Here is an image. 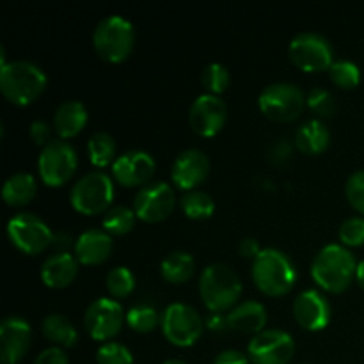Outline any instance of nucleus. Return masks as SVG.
<instances>
[{
	"instance_id": "obj_21",
	"label": "nucleus",
	"mask_w": 364,
	"mask_h": 364,
	"mask_svg": "<svg viewBox=\"0 0 364 364\" xmlns=\"http://www.w3.org/2000/svg\"><path fill=\"white\" fill-rule=\"evenodd\" d=\"M78 274V259L71 252H53L43 262L41 279L50 288H64Z\"/></svg>"
},
{
	"instance_id": "obj_25",
	"label": "nucleus",
	"mask_w": 364,
	"mask_h": 364,
	"mask_svg": "<svg viewBox=\"0 0 364 364\" xmlns=\"http://www.w3.org/2000/svg\"><path fill=\"white\" fill-rule=\"evenodd\" d=\"M36 192H38V181L31 173L25 171H18V173L11 174L2 187V198L7 205L11 206H21L27 205L34 199Z\"/></svg>"
},
{
	"instance_id": "obj_19",
	"label": "nucleus",
	"mask_w": 364,
	"mask_h": 364,
	"mask_svg": "<svg viewBox=\"0 0 364 364\" xmlns=\"http://www.w3.org/2000/svg\"><path fill=\"white\" fill-rule=\"evenodd\" d=\"M294 316L308 331H322L331 322V304L318 290H304L295 297Z\"/></svg>"
},
{
	"instance_id": "obj_24",
	"label": "nucleus",
	"mask_w": 364,
	"mask_h": 364,
	"mask_svg": "<svg viewBox=\"0 0 364 364\" xmlns=\"http://www.w3.org/2000/svg\"><path fill=\"white\" fill-rule=\"evenodd\" d=\"M331 142V132L327 124L322 119L315 117L301 127L295 132V146L301 149L306 155H318L323 149L329 146Z\"/></svg>"
},
{
	"instance_id": "obj_4",
	"label": "nucleus",
	"mask_w": 364,
	"mask_h": 364,
	"mask_svg": "<svg viewBox=\"0 0 364 364\" xmlns=\"http://www.w3.org/2000/svg\"><path fill=\"white\" fill-rule=\"evenodd\" d=\"M199 294L210 311H224L240 297L242 281L226 263H212L205 267L199 277Z\"/></svg>"
},
{
	"instance_id": "obj_45",
	"label": "nucleus",
	"mask_w": 364,
	"mask_h": 364,
	"mask_svg": "<svg viewBox=\"0 0 364 364\" xmlns=\"http://www.w3.org/2000/svg\"><path fill=\"white\" fill-rule=\"evenodd\" d=\"M355 279H358V284L364 290V259L358 263V270H355Z\"/></svg>"
},
{
	"instance_id": "obj_35",
	"label": "nucleus",
	"mask_w": 364,
	"mask_h": 364,
	"mask_svg": "<svg viewBox=\"0 0 364 364\" xmlns=\"http://www.w3.org/2000/svg\"><path fill=\"white\" fill-rule=\"evenodd\" d=\"M98 364H132L134 358L127 345L119 341H105L96 352Z\"/></svg>"
},
{
	"instance_id": "obj_3",
	"label": "nucleus",
	"mask_w": 364,
	"mask_h": 364,
	"mask_svg": "<svg viewBox=\"0 0 364 364\" xmlns=\"http://www.w3.org/2000/svg\"><path fill=\"white\" fill-rule=\"evenodd\" d=\"M252 279L263 294L279 297L294 288L297 270L287 252L276 247H265L252 259Z\"/></svg>"
},
{
	"instance_id": "obj_23",
	"label": "nucleus",
	"mask_w": 364,
	"mask_h": 364,
	"mask_svg": "<svg viewBox=\"0 0 364 364\" xmlns=\"http://www.w3.org/2000/svg\"><path fill=\"white\" fill-rule=\"evenodd\" d=\"M87 123V109L80 100H64L53 114V128L63 139L75 137Z\"/></svg>"
},
{
	"instance_id": "obj_7",
	"label": "nucleus",
	"mask_w": 364,
	"mask_h": 364,
	"mask_svg": "<svg viewBox=\"0 0 364 364\" xmlns=\"http://www.w3.org/2000/svg\"><path fill=\"white\" fill-rule=\"evenodd\" d=\"M258 105L274 121H294L306 107V95L294 82H272L259 92Z\"/></svg>"
},
{
	"instance_id": "obj_47",
	"label": "nucleus",
	"mask_w": 364,
	"mask_h": 364,
	"mask_svg": "<svg viewBox=\"0 0 364 364\" xmlns=\"http://www.w3.org/2000/svg\"><path fill=\"white\" fill-rule=\"evenodd\" d=\"M302 364H308V363H302Z\"/></svg>"
},
{
	"instance_id": "obj_22",
	"label": "nucleus",
	"mask_w": 364,
	"mask_h": 364,
	"mask_svg": "<svg viewBox=\"0 0 364 364\" xmlns=\"http://www.w3.org/2000/svg\"><path fill=\"white\" fill-rule=\"evenodd\" d=\"M230 329L238 333H262L267 323V309L258 301H244L228 313Z\"/></svg>"
},
{
	"instance_id": "obj_6",
	"label": "nucleus",
	"mask_w": 364,
	"mask_h": 364,
	"mask_svg": "<svg viewBox=\"0 0 364 364\" xmlns=\"http://www.w3.org/2000/svg\"><path fill=\"white\" fill-rule=\"evenodd\" d=\"M114 199V181L103 171L85 173L71 187L70 201L77 212L85 215H96L110 208Z\"/></svg>"
},
{
	"instance_id": "obj_17",
	"label": "nucleus",
	"mask_w": 364,
	"mask_h": 364,
	"mask_svg": "<svg viewBox=\"0 0 364 364\" xmlns=\"http://www.w3.org/2000/svg\"><path fill=\"white\" fill-rule=\"evenodd\" d=\"M31 323L16 315H9L0 322V359L2 364H18L31 347Z\"/></svg>"
},
{
	"instance_id": "obj_38",
	"label": "nucleus",
	"mask_w": 364,
	"mask_h": 364,
	"mask_svg": "<svg viewBox=\"0 0 364 364\" xmlns=\"http://www.w3.org/2000/svg\"><path fill=\"white\" fill-rule=\"evenodd\" d=\"M345 194L348 203L364 215V169L355 171L345 183Z\"/></svg>"
},
{
	"instance_id": "obj_14",
	"label": "nucleus",
	"mask_w": 364,
	"mask_h": 364,
	"mask_svg": "<svg viewBox=\"0 0 364 364\" xmlns=\"http://www.w3.org/2000/svg\"><path fill=\"white\" fill-rule=\"evenodd\" d=\"M176 205L174 188L167 181H149L139 188L134 198V212L146 223H159L166 219Z\"/></svg>"
},
{
	"instance_id": "obj_46",
	"label": "nucleus",
	"mask_w": 364,
	"mask_h": 364,
	"mask_svg": "<svg viewBox=\"0 0 364 364\" xmlns=\"http://www.w3.org/2000/svg\"><path fill=\"white\" fill-rule=\"evenodd\" d=\"M162 364H187V363L181 361V359H167V361H164Z\"/></svg>"
},
{
	"instance_id": "obj_9",
	"label": "nucleus",
	"mask_w": 364,
	"mask_h": 364,
	"mask_svg": "<svg viewBox=\"0 0 364 364\" xmlns=\"http://www.w3.org/2000/svg\"><path fill=\"white\" fill-rule=\"evenodd\" d=\"M164 336L178 347H191L203 333V318L198 309L185 302H173L162 313Z\"/></svg>"
},
{
	"instance_id": "obj_29",
	"label": "nucleus",
	"mask_w": 364,
	"mask_h": 364,
	"mask_svg": "<svg viewBox=\"0 0 364 364\" xmlns=\"http://www.w3.org/2000/svg\"><path fill=\"white\" fill-rule=\"evenodd\" d=\"M180 205L185 215L191 219H208L215 210L212 196L205 191H198V188L185 192L180 199Z\"/></svg>"
},
{
	"instance_id": "obj_27",
	"label": "nucleus",
	"mask_w": 364,
	"mask_h": 364,
	"mask_svg": "<svg viewBox=\"0 0 364 364\" xmlns=\"http://www.w3.org/2000/svg\"><path fill=\"white\" fill-rule=\"evenodd\" d=\"M160 270H162L164 279L169 283H183V281L191 279L194 274L196 259L187 251H171L169 255L164 256Z\"/></svg>"
},
{
	"instance_id": "obj_12",
	"label": "nucleus",
	"mask_w": 364,
	"mask_h": 364,
	"mask_svg": "<svg viewBox=\"0 0 364 364\" xmlns=\"http://www.w3.org/2000/svg\"><path fill=\"white\" fill-rule=\"evenodd\" d=\"M294 354V336L283 329H263L247 345L252 364H288Z\"/></svg>"
},
{
	"instance_id": "obj_44",
	"label": "nucleus",
	"mask_w": 364,
	"mask_h": 364,
	"mask_svg": "<svg viewBox=\"0 0 364 364\" xmlns=\"http://www.w3.org/2000/svg\"><path fill=\"white\" fill-rule=\"evenodd\" d=\"M206 326L212 331H215V333H220V331H224L226 327H230V323H228V316L219 315V313H212V315L206 318Z\"/></svg>"
},
{
	"instance_id": "obj_16",
	"label": "nucleus",
	"mask_w": 364,
	"mask_h": 364,
	"mask_svg": "<svg viewBox=\"0 0 364 364\" xmlns=\"http://www.w3.org/2000/svg\"><path fill=\"white\" fill-rule=\"evenodd\" d=\"M155 159L142 149H130L117 156L112 164V176L124 187H139L149 183L155 173Z\"/></svg>"
},
{
	"instance_id": "obj_20",
	"label": "nucleus",
	"mask_w": 364,
	"mask_h": 364,
	"mask_svg": "<svg viewBox=\"0 0 364 364\" xmlns=\"http://www.w3.org/2000/svg\"><path fill=\"white\" fill-rule=\"evenodd\" d=\"M114 247L112 235L103 228H91L80 233L75 242V256L84 265H98L105 262Z\"/></svg>"
},
{
	"instance_id": "obj_10",
	"label": "nucleus",
	"mask_w": 364,
	"mask_h": 364,
	"mask_svg": "<svg viewBox=\"0 0 364 364\" xmlns=\"http://www.w3.org/2000/svg\"><path fill=\"white\" fill-rule=\"evenodd\" d=\"M291 63L304 71L329 70L334 60V50L329 39L318 32H299L290 43Z\"/></svg>"
},
{
	"instance_id": "obj_26",
	"label": "nucleus",
	"mask_w": 364,
	"mask_h": 364,
	"mask_svg": "<svg viewBox=\"0 0 364 364\" xmlns=\"http://www.w3.org/2000/svg\"><path fill=\"white\" fill-rule=\"evenodd\" d=\"M41 333L55 347H73L78 341V331L63 313H48L41 322Z\"/></svg>"
},
{
	"instance_id": "obj_30",
	"label": "nucleus",
	"mask_w": 364,
	"mask_h": 364,
	"mask_svg": "<svg viewBox=\"0 0 364 364\" xmlns=\"http://www.w3.org/2000/svg\"><path fill=\"white\" fill-rule=\"evenodd\" d=\"M135 217L137 215H135L134 208H130V206H110V208L103 213L102 226L103 230L109 231L110 235H124L134 228Z\"/></svg>"
},
{
	"instance_id": "obj_43",
	"label": "nucleus",
	"mask_w": 364,
	"mask_h": 364,
	"mask_svg": "<svg viewBox=\"0 0 364 364\" xmlns=\"http://www.w3.org/2000/svg\"><path fill=\"white\" fill-rule=\"evenodd\" d=\"M238 251H240L242 256H245V258H252L255 259L256 256L262 252V249H259V244L256 238H244V240L240 242V245H238Z\"/></svg>"
},
{
	"instance_id": "obj_39",
	"label": "nucleus",
	"mask_w": 364,
	"mask_h": 364,
	"mask_svg": "<svg viewBox=\"0 0 364 364\" xmlns=\"http://www.w3.org/2000/svg\"><path fill=\"white\" fill-rule=\"evenodd\" d=\"M32 364H70V358L60 347H48L38 354Z\"/></svg>"
},
{
	"instance_id": "obj_41",
	"label": "nucleus",
	"mask_w": 364,
	"mask_h": 364,
	"mask_svg": "<svg viewBox=\"0 0 364 364\" xmlns=\"http://www.w3.org/2000/svg\"><path fill=\"white\" fill-rule=\"evenodd\" d=\"M251 359H249L247 354L237 350V348H226V350L219 352L213 359V364H249Z\"/></svg>"
},
{
	"instance_id": "obj_13",
	"label": "nucleus",
	"mask_w": 364,
	"mask_h": 364,
	"mask_svg": "<svg viewBox=\"0 0 364 364\" xmlns=\"http://www.w3.org/2000/svg\"><path fill=\"white\" fill-rule=\"evenodd\" d=\"M124 320H127V313H124L123 306L116 299L110 297L95 299L87 306L84 315L85 329L95 340L100 341L116 336Z\"/></svg>"
},
{
	"instance_id": "obj_11",
	"label": "nucleus",
	"mask_w": 364,
	"mask_h": 364,
	"mask_svg": "<svg viewBox=\"0 0 364 364\" xmlns=\"http://www.w3.org/2000/svg\"><path fill=\"white\" fill-rule=\"evenodd\" d=\"M7 237L20 251L27 255H38L52 245L53 233L48 224L39 215L31 212H20L7 223Z\"/></svg>"
},
{
	"instance_id": "obj_31",
	"label": "nucleus",
	"mask_w": 364,
	"mask_h": 364,
	"mask_svg": "<svg viewBox=\"0 0 364 364\" xmlns=\"http://www.w3.org/2000/svg\"><path fill=\"white\" fill-rule=\"evenodd\" d=\"M327 71L331 80L341 89H354L361 82V70L358 64L348 59H334Z\"/></svg>"
},
{
	"instance_id": "obj_33",
	"label": "nucleus",
	"mask_w": 364,
	"mask_h": 364,
	"mask_svg": "<svg viewBox=\"0 0 364 364\" xmlns=\"http://www.w3.org/2000/svg\"><path fill=\"white\" fill-rule=\"evenodd\" d=\"M230 80V70L223 63L208 64L201 73L203 87L206 89V92H212V95H220L223 91H226Z\"/></svg>"
},
{
	"instance_id": "obj_34",
	"label": "nucleus",
	"mask_w": 364,
	"mask_h": 364,
	"mask_svg": "<svg viewBox=\"0 0 364 364\" xmlns=\"http://www.w3.org/2000/svg\"><path fill=\"white\" fill-rule=\"evenodd\" d=\"M107 288L112 297H127L135 288V276L128 267H114L107 274Z\"/></svg>"
},
{
	"instance_id": "obj_2",
	"label": "nucleus",
	"mask_w": 364,
	"mask_h": 364,
	"mask_svg": "<svg viewBox=\"0 0 364 364\" xmlns=\"http://www.w3.org/2000/svg\"><path fill=\"white\" fill-rule=\"evenodd\" d=\"M358 270L354 255L343 244H327L316 252L311 263V276L327 291H343Z\"/></svg>"
},
{
	"instance_id": "obj_40",
	"label": "nucleus",
	"mask_w": 364,
	"mask_h": 364,
	"mask_svg": "<svg viewBox=\"0 0 364 364\" xmlns=\"http://www.w3.org/2000/svg\"><path fill=\"white\" fill-rule=\"evenodd\" d=\"M28 134H31L32 141H34L36 144L41 146V148L52 141V139H50V135H52V127L43 119L32 121V124L28 127Z\"/></svg>"
},
{
	"instance_id": "obj_42",
	"label": "nucleus",
	"mask_w": 364,
	"mask_h": 364,
	"mask_svg": "<svg viewBox=\"0 0 364 364\" xmlns=\"http://www.w3.org/2000/svg\"><path fill=\"white\" fill-rule=\"evenodd\" d=\"M290 155H291V146L288 141H277L276 144H272V148H270V160L276 164L284 162Z\"/></svg>"
},
{
	"instance_id": "obj_28",
	"label": "nucleus",
	"mask_w": 364,
	"mask_h": 364,
	"mask_svg": "<svg viewBox=\"0 0 364 364\" xmlns=\"http://www.w3.org/2000/svg\"><path fill=\"white\" fill-rule=\"evenodd\" d=\"M89 159L95 166L105 167L112 166L116 156V139L109 132H95L87 141Z\"/></svg>"
},
{
	"instance_id": "obj_8",
	"label": "nucleus",
	"mask_w": 364,
	"mask_h": 364,
	"mask_svg": "<svg viewBox=\"0 0 364 364\" xmlns=\"http://www.w3.org/2000/svg\"><path fill=\"white\" fill-rule=\"evenodd\" d=\"M78 156L73 146L64 139H52L43 146L38 159V171L41 180L50 187L66 183L77 171Z\"/></svg>"
},
{
	"instance_id": "obj_37",
	"label": "nucleus",
	"mask_w": 364,
	"mask_h": 364,
	"mask_svg": "<svg viewBox=\"0 0 364 364\" xmlns=\"http://www.w3.org/2000/svg\"><path fill=\"white\" fill-rule=\"evenodd\" d=\"M340 240L343 245L359 247L364 245V215L348 217L340 226Z\"/></svg>"
},
{
	"instance_id": "obj_1",
	"label": "nucleus",
	"mask_w": 364,
	"mask_h": 364,
	"mask_svg": "<svg viewBox=\"0 0 364 364\" xmlns=\"http://www.w3.org/2000/svg\"><path fill=\"white\" fill-rule=\"evenodd\" d=\"M45 87L46 73L32 60H9L0 68V91L14 105H28Z\"/></svg>"
},
{
	"instance_id": "obj_15",
	"label": "nucleus",
	"mask_w": 364,
	"mask_h": 364,
	"mask_svg": "<svg viewBox=\"0 0 364 364\" xmlns=\"http://www.w3.org/2000/svg\"><path fill=\"white\" fill-rule=\"evenodd\" d=\"M226 102L219 95H212V92L199 95L188 109L191 127L194 128L196 134L203 135V137H212V135L219 134V130L226 123Z\"/></svg>"
},
{
	"instance_id": "obj_32",
	"label": "nucleus",
	"mask_w": 364,
	"mask_h": 364,
	"mask_svg": "<svg viewBox=\"0 0 364 364\" xmlns=\"http://www.w3.org/2000/svg\"><path fill=\"white\" fill-rule=\"evenodd\" d=\"M160 322V316L151 304H135L128 309L127 323L137 333H149Z\"/></svg>"
},
{
	"instance_id": "obj_18",
	"label": "nucleus",
	"mask_w": 364,
	"mask_h": 364,
	"mask_svg": "<svg viewBox=\"0 0 364 364\" xmlns=\"http://www.w3.org/2000/svg\"><path fill=\"white\" fill-rule=\"evenodd\" d=\"M210 173V159L203 149L187 148L174 159L171 166L173 183L183 191H194L199 183L206 180Z\"/></svg>"
},
{
	"instance_id": "obj_5",
	"label": "nucleus",
	"mask_w": 364,
	"mask_h": 364,
	"mask_svg": "<svg viewBox=\"0 0 364 364\" xmlns=\"http://www.w3.org/2000/svg\"><path fill=\"white\" fill-rule=\"evenodd\" d=\"M135 43L134 23L121 14H109L96 23L92 45L98 55L109 63H121L130 55Z\"/></svg>"
},
{
	"instance_id": "obj_36",
	"label": "nucleus",
	"mask_w": 364,
	"mask_h": 364,
	"mask_svg": "<svg viewBox=\"0 0 364 364\" xmlns=\"http://www.w3.org/2000/svg\"><path fill=\"white\" fill-rule=\"evenodd\" d=\"M306 105L318 116L327 117L333 116L334 110H336V100L326 87H313L306 95Z\"/></svg>"
}]
</instances>
